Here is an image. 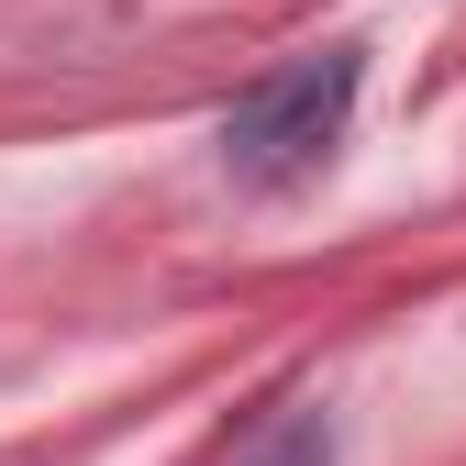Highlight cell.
I'll return each mask as SVG.
<instances>
[{"instance_id": "7a4b0ae2", "label": "cell", "mask_w": 466, "mask_h": 466, "mask_svg": "<svg viewBox=\"0 0 466 466\" xmlns=\"http://www.w3.org/2000/svg\"><path fill=\"white\" fill-rule=\"evenodd\" d=\"M267 466H333V444H322V433H311V422H300V433H289V444H278V455H267Z\"/></svg>"}, {"instance_id": "6da1fadb", "label": "cell", "mask_w": 466, "mask_h": 466, "mask_svg": "<svg viewBox=\"0 0 466 466\" xmlns=\"http://www.w3.org/2000/svg\"><path fill=\"white\" fill-rule=\"evenodd\" d=\"M356 89H367V45H311V56H289V67H267L245 100L222 111V167L245 189H300L311 167L344 145Z\"/></svg>"}]
</instances>
